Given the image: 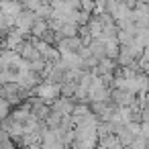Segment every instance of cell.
Instances as JSON below:
<instances>
[{
  "instance_id": "cell-1",
  "label": "cell",
  "mask_w": 149,
  "mask_h": 149,
  "mask_svg": "<svg viewBox=\"0 0 149 149\" xmlns=\"http://www.w3.org/2000/svg\"><path fill=\"white\" fill-rule=\"evenodd\" d=\"M10 116V104L4 100V98H0V123L6 120Z\"/></svg>"
},
{
  "instance_id": "cell-2",
  "label": "cell",
  "mask_w": 149,
  "mask_h": 149,
  "mask_svg": "<svg viewBox=\"0 0 149 149\" xmlns=\"http://www.w3.org/2000/svg\"><path fill=\"white\" fill-rule=\"evenodd\" d=\"M147 92H149V76H147Z\"/></svg>"
}]
</instances>
